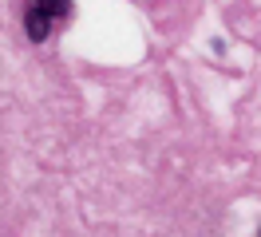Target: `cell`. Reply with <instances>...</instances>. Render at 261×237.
<instances>
[{"mask_svg":"<svg viewBox=\"0 0 261 237\" xmlns=\"http://www.w3.org/2000/svg\"><path fill=\"white\" fill-rule=\"evenodd\" d=\"M71 12V0H32V8L24 12V32L32 44H44L51 32L60 28Z\"/></svg>","mask_w":261,"mask_h":237,"instance_id":"cell-1","label":"cell"}]
</instances>
